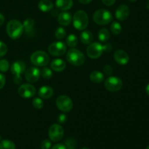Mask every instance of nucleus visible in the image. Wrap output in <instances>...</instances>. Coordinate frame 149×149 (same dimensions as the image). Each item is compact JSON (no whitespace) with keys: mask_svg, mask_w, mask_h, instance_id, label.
I'll use <instances>...</instances> for the list:
<instances>
[{"mask_svg":"<svg viewBox=\"0 0 149 149\" xmlns=\"http://www.w3.org/2000/svg\"><path fill=\"white\" fill-rule=\"evenodd\" d=\"M41 76V71L37 67H31L25 74V78L28 82L35 83L39 80Z\"/></svg>","mask_w":149,"mask_h":149,"instance_id":"obj_13","label":"nucleus"},{"mask_svg":"<svg viewBox=\"0 0 149 149\" xmlns=\"http://www.w3.org/2000/svg\"><path fill=\"white\" fill-rule=\"evenodd\" d=\"M48 135L50 141L53 142H58L62 140L64 135V130L61 125L54 124L51 125L48 131Z\"/></svg>","mask_w":149,"mask_h":149,"instance_id":"obj_8","label":"nucleus"},{"mask_svg":"<svg viewBox=\"0 0 149 149\" xmlns=\"http://www.w3.org/2000/svg\"><path fill=\"white\" fill-rule=\"evenodd\" d=\"M103 52V45L98 42L90 44L87 48V56L92 59H97V58H100Z\"/></svg>","mask_w":149,"mask_h":149,"instance_id":"obj_10","label":"nucleus"},{"mask_svg":"<svg viewBox=\"0 0 149 149\" xmlns=\"http://www.w3.org/2000/svg\"><path fill=\"white\" fill-rule=\"evenodd\" d=\"M64 145L66 147V149H76L77 143L74 138H68L65 141V144Z\"/></svg>","mask_w":149,"mask_h":149,"instance_id":"obj_28","label":"nucleus"},{"mask_svg":"<svg viewBox=\"0 0 149 149\" xmlns=\"http://www.w3.org/2000/svg\"><path fill=\"white\" fill-rule=\"evenodd\" d=\"M146 7L147 9H148L149 10V0L146 1Z\"/></svg>","mask_w":149,"mask_h":149,"instance_id":"obj_45","label":"nucleus"},{"mask_svg":"<svg viewBox=\"0 0 149 149\" xmlns=\"http://www.w3.org/2000/svg\"><path fill=\"white\" fill-rule=\"evenodd\" d=\"M6 83V78L2 74H0V90L4 87Z\"/></svg>","mask_w":149,"mask_h":149,"instance_id":"obj_38","label":"nucleus"},{"mask_svg":"<svg viewBox=\"0 0 149 149\" xmlns=\"http://www.w3.org/2000/svg\"><path fill=\"white\" fill-rule=\"evenodd\" d=\"M4 20H5V18H4V15H3L1 13H0V26H1V25L4 24Z\"/></svg>","mask_w":149,"mask_h":149,"instance_id":"obj_41","label":"nucleus"},{"mask_svg":"<svg viewBox=\"0 0 149 149\" xmlns=\"http://www.w3.org/2000/svg\"><path fill=\"white\" fill-rule=\"evenodd\" d=\"M130 1V2H135V1H137V0H129Z\"/></svg>","mask_w":149,"mask_h":149,"instance_id":"obj_46","label":"nucleus"},{"mask_svg":"<svg viewBox=\"0 0 149 149\" xmlns=\"http://www.w3.org/2000/svg\"><path fill=\"white\" fill-rule=\"evenodd\" d=\"M74 26L79 31H83L89 23L88 15L84 10H77L72 17Z\"/></svg>","mask_w":149,"mask_h":149,"instance_id":"obj_2","label":"nucleus"},{"mask_svg":"<svg viewBox=\"0 0 149 149\" xmlns=\"http://www.w3.org/2000/svg\"><path fill=\"white\" fill-rule=\"evenodd\" d=\"M97 36H98V39L100 42H105L109 40V38H110V32L107 29L103 28L98 31Z\"/></svg>","mask_w":149,"mask_h":149,"instance_id":"obj_24","label":"nucleus"},{"mask_svg":"<svg viewBox=\"0 0 149 149\" xmlns=\"http://www.w3.org/2000/svg\"><path fill=\"white\" fill-rule=\"evenodd\" d=\"M66 51L67 45L63 42H55L48 47V52L53 56H62Z\"/></svg>","mask_w":149,"mask_h":149,"instance_id":"obj_9","label":"nucleus"},{"mask_svg":"<svg viewBox=\"0 0 149 149\" xmlns=\"http://www.w3.org/2000/svg\"><path fill=\"white\" fill-rule=\"evenodd\" d=\"M31 62L36 66H46L49 63V57L44 51L38 50L31 55Z\"/></svg>","mask_w":149,"mask_h":149,"instance_id":"obj_5","label":"nucleus"},{"mask_svg":"<svg viewBox=\"0 0 149 149\" xmlns=\"http://www.w3.org/2000/svg\"><path fill=\"white\" fill-rule=\"evenodd\" d=\"M36 90L32 84H23L18 88V94L23 98H31L36 95Z\"/></svg>","mask_w":149,"mask_h":149,"instance_id":"obj_12","label":"nucleus"},{"mask_svg":"<svg viewBox=\"0 0 149 149\" xmlns=\"http://www.w3.org/2000/svg\"><path fill=\"white\" fill-rule=\"evenodd\" d=\"M54 4L51 0H41L38 4L39 10L44 13L49 12L53 9Z\"/></svg>","mask_w":149,"mask_h":149,"instance_id":"obj_21","label":"nucleus"},{"mask_svg":"<svg viewBox=\"0 0 149 149\" xmlns=\"http://www.w3.org/2000/svg\"><path fill=\"white\" fill-rule=\"evenodd\" d=\"M90 79L91 80L92 82L98 84V83L102 82L103 81V79H104V76H103V73H101L100 71H94L90 74Z\"/></svg>","mask_w":149,"mask_h":149,"instance_id":"obj_23","label":"nucleus"},{"mask_svg":"<svg viewBox=\"0 0 149 149\" xmlns=\"http://www.w3.org/2000/svg\"><path fill=\"white\" fill-rule=\"evenodd\" d=\"M7 35L13 39H17L22 36L23 32V24L17 20H10L6 27Z\"/></svg>","mask_w":149,"mask_h":149,"instance_id":"obj_1","label":"nucleus"},{"mask_svg":"<svg viewBox=\"0 0 149 149\" xmlns=\"http://www.w3.org/2000/svg\"><path fill=\"white\" fill-rule=\"evenodd\" d=\"M53 89L49 86H42L39 90L38 94L41 98L49 99L53 95Z\"/></svg>","mask_w":149,"mask_h":149,"instance_id":"obj_18","label":"nucleus"},{"mask_svg":"<svg viewBox=\"0 0 149 149\" xmlns=\"http://www.w3.org/2000/svg\"><path fill=\"white\" fill-rule=\"evenodd\" d=\"M51 149H66V147H65V146L64 144L58 143L53 146V147H52Z\"/></svg>","mask_w":149,"mask_h":149,"instance_id":"obj_40","label":"nucleus"},{"mask_svg":"<svg viewBox=\"0 0 149 149\" xmlns=\"http://www.w3.org/2000/svg\"><path fill=\"white\" fill-rule=\"evenodd\" d=\"M102 2L106 6H112L115 3L116 0H101Z\"/></svg>","mask_w":149,"mask_h":149,"instance_id":"obj_39","label":"nucleus"},{"mask_svg":"<svg viewBox=\"0 0 149 149\" xmlns=\"http://www.w3.org/2000/svg\"><path fill=\"white\" fill-rule=\"evenodd\" d=\"M12 74L14 75V82L15 84H19L22 81L21 74L26 70V64L23 61H15L10 67Z\"/></svg>","mask_w":149,"mask_h":149,"instance_id":"obj_6","label":"nucleus"},{"mask_svg":"<svg viewBox=\"0 0 149 149\" xmlns=\"http://www.w3.org/2000/svg\"><path fill=\"white\" fill-rule=\"evenodd\" d=\"M41 76L45 79H49L52 77V71L50 68L47 67H45L41 71Z\"/></svg>","mask_w":149,"mask_h":149,"instance_id":"obj_30","label":"nucleus"},{"mask_svg":"<svg viewBox=\"0 0 149 149\" xmlns=\"http://www.w3.org/2000/svg\"><path fill=\"white\" fill-rule=\"evenodd\" d=\"M0 149H15V145L13 141L3 140L0 141Z\"/></svg>","mask_w":149,"mask_h":149,"instance_id":"obj_26","label":"nucleus"},{"mask_svg":"<svg viewBox=\"0 0 149 149\" xmlns=\"http://www.w3.org/2000/svg\"><path fill=\"white\" fill-rule=\"evenodd\" d=\"M1 135H0V141H1Z\"/></svg>","mask_w":149,"mask_h":149,"instance_id":"obj_48","label":"nucleus"},{"mask_svg":"<svg viewBox=\"0 0 149 149\" xmlns=\"http://www.w3.org/2000/svg\"><path fill=\"white\" fill-rule=\"evenodd\" d=\"M50 66L53 71H57V72H61L65 70V67H66V63L62 59H55L51 62Z\"/></svg>","mask_w":149,"mask_h":149,"instance_id":"obj_19","label":"nucleus"},{"mask_svg":"<svg viewBox=\"0 0 149 149\" xmlns=\"http://www.w3.org/2000/svg\"><path fill=\"white\" fill-rule=\"evenodd\" d=\"M58 123L60 124H65L67 121V116L64 113H60L57 117Z\"/></svg>","mask_w":149,"mask_h":149,"instance_id":"obj_35","label":"nucleus"},{"mask_svg":"<svg viewBox=\"0 0 149 149\" xmlns=\"http://www.w3.org/2000/svg\"><path fill=\"white\" fill-rule=\"evenodd\" d=\"M66 60L71 65L80 66L85 62V56L79 49L72 48L67 52Z\"/></svg>","mask_w":149,"mask_h":149,"instance_id":"obj_3","label":"nucleus"},{"mask_svg":"<svg viewBox=\"0 0 149 149\" xmlns=\"http://www.w3.org/2000/svg\"><path fill=\"white\" fill-rule=\"evenodd\" d=\"M33 106L36 109H41L44 106V102L41 97H34L32 100Z\"/></svg>","mask_w":149,"mask_h":149,"instance_id":"obj_31","label":"nucleus"},{"mask_svg":"<svg viewBox=\"0 0 149 149\" xmlns=\"http://www.w3.org/2000/svg\"><path fill=\"white\" fill-rule=\"evenodd\" d=\"M58 20L59 24L61 26H67L72 21V15L70 13L63 11L58 15Z\"/></svg>","mask_w":149,"mask_h":149,"instance_id":"obj_17","label":"nucleus"},{"mask_svg":"<svg viewBox=\"0 0 149 149\" xmlns=\"http://www.w3.org/2000/svg\"><path fill=\"white\" fill-rule=\"evenodd\" d=\"M55 5L59 10L66 11L72 7L73 0H56Z\"/></svg>","mask_w":149,"mask_h":149,"instance_id":"obj_20","label":"nucleus"},{"mask_svg":"<svg viewBox=\"0 0 149 149\" xmlns=\"http://www.w3.org/2000/svg\"><path fill=\"white\" fill-rule=\"evenodd\" d=\"M81 149H90V148H87V147H84V148H82Z\"/></svg>","mask_w":149,"mask_h":149,"instance_id":"obj_47","label":"nucleus"},{"mask_svg":"<svg viewBox=\"0 0 149 149\" xmlns=\"http://www.w3.org/2000/svg\"><path fill=\"white\" fill-rule=\"evenodd\" d=\"M146 149H149V146H148V147H147V148H146Z\"/></svg>","mask_w":149,"mask_h":149,"instance_id":"obj_49","label":"nucleus"},{"mask_svg":"<svg viewBox=\"0 0 149 149\" xmlns=\"http://www.w3.org/2000/svg\"><path fill=\"white\" fill-rule=\"evenodd\" d=\"M113 58L119 65H126L130 61L129 55L123 49H117L115 51L113 54Z\"/></svg>","mask_w":149,"mask_h":149,"instance_id":"obj_14","label":"nucleus"},{"mask_svg":"<svg viewBox=\"0 0 149 149\" xmlns=\"http://www.w3.org/2000/svg\"><path fill=\"white\" fill-rule=\"evenodd\" d=\"M10 68V63L7 60H1L0 61V71L6 72Z\"/></svg>","mask_w":149,"mask_h":149,"instance_id":"obj_32","label":"nucleus"},{"mask_svg":"<svg viewBox=\"0 0 149 149\" xmlns=\"http://www.w3.org/2000/svg\"><path fill=\"white\" fill-rule=\"evenodd\" d=\"M123 82L120 78L117 77H109L105 81V87L111 93L118 92L122 88Z\"/></svg>","mask_w":149,"mask_h":149,"instance_id":"obj_7","label":"nucleus"},{"mask_svg":"<svg viewBox=\"0 0 149 149\" xmlns=\"http://www.w3.org/2000/svg\"><path fill=\"white\" fill-rule=\"evenodd\" d=\"M103 72L106 75H111L113 73V68L110 65H106L103 67Z\"/></svg>","mask_w":149,"mask_h":149,"instance_id":"obj_36","label":"nucleus"},{"mask_svg":"<svg viewBox=\"0 0 149 149\" xmlns=\"http://www.w3.org/2000/svg\"><path fill=\"white\" fill-rule=\"evenodd\" d=\"M78 45V38L74 34H70L66 38V45L70 47H74Z\"/></svg>","mask_w":149,"mask_h":149,"instance_id":"obj_25","label":"nucleus"},{"mask_svg":"<svg viewBox=\"0 0 149 149\" xmlns=\"http://www.w3.org/2000/svg\"><path fill=\"white\" fill-rule=\"evenodd\" d=\"M7 52V47L4 42L0 41V57L4 56Z\"/></svg>","mask_w":149,"mask_h":149,"instance_id":"obj_34","label":"nucleus"},{"mask_svg":"<svg viewBox=\"0 0 149 149\" xmlns=\"http://www.w3.org/2000/svg\"><path fill=\"white\" fill-rule=\"evenodd\" d=\"M113 20V15L108 10L100 9L95 12L93 14V20L96 24L100 26H105L111 23Z\"/></svg>","mask_w":149,"mask_h":149,"instance_id":"obj_4","label":"nucleus"},{"mask_svg":"<svg viewBox=\"0 0 149 149\" xmlns=\"http://www.w3.org/2000/svg\"><path fill=\"white\" fill-rule=\"evenodd\" d=\"M56 106L63 112H69L73 109V101L68 96L61 95L57 98Z\"/></svg>","mask_w":149,"mask_h":149,"instance_id":"obj_11","label":"nucleus"},{"mask_svg":"<svg viewBox=\"0 0 149 149\" xmlns=\"http://www.w3.org/2000/svg\"><path fill=\"white\" fill-rule=\"evenodd\" d=\"M51 141L49 140H44L41 142L40 143V147L42 149H49L51 148Z\"/></svg>","mask_w":149,"mask_h":149,"instance_id":"obj_33","label":"nucleus"},{"mask_svg":"<svg viewBox=\"0 0 149 149\" xmlns=\"http://www.w3.org/2000/svg\"><path fill=\"white\" fill-rule=\"evenodd\" d=\"M34 20L31 18H27L24 20L23 23V31H25L26 36L29 38H31L35 34L34 29Z\"/></svg>","mask_w":149,"mask_h":149,"instance_id":"obj_15","label":"nucleus"},{"mask_svg":"<svg viewBox=\"0 0 149 149\" xmlns=\"http://www.w3.org/2000/svg\"><path fill=\"white\" fill-rule=\"evenodd\" d=\"M111 31L114 35H119L122 31V26L119 22L114 21L111 25Z\"/></svg>","mask_w":149,"mask_h":149,"instance_id":"obj_27","label":"nucleus"},{"mask_svg":"<svg viewBox=\"0 0 149 149\" xmlns=\"http://www.w3.org/2000/svg\"><path fill=\"white\" fill-rule=\"evenodd\" d=\"M146 93L149 95V84L146 86Z\"/></svg>","mask_w":149,"mask_h":149,"instance_id":"obj_44","label":"nucleus"},{"mask_svg":"<svg viewBox=\"0 0 149 149\" xmlns=\"http://www.w3.org/2000/svg\"><path fill=\"white\" fill-rule=\"evenodd\" d=\"M78 1L83 4H90L93 0H78Z\"/></svg>","mask_w":149,"mask_h":149,"instance_id":"obj_42","label":"nucleus"},{"mask_svg":"<svg viewBox=\"0 0 149 149\" xmlns=\"http://www.w3.org/2000/svg\"><path fill=\"white\" fill-rule=\"evenodd\" d=\"M65 35H66V31L65 30V29L63 27H58V29L55 30V36L59 40L64 39L65 37Z\"/></svg>","mask_w":149,"mask_h":149,"instance_id":"obj_29","label":"nucleus"},{"mask_svg":"<svg viewBox=\"0 0 149 149\" xmlns=\"http://www.w3.org/2000/svg\"><path fill=\"white\" fill-rule=\"evenodd\" d=\"M52 15L53 17H56L57 15H58V10H54L52 12Z\"/></svg>","mask_w":149,"mask_h":149,"instance_id":"obj_43","label":"nucleus"},{"mask_svg":"<svg viewBox=\"0 0 149 149\" xmlns=\"http://www.w3.org/2000/svg\"><path fill=\"white\" fill-rule=\"evenodd\" d=\"M130 15V8L126 4H122L117 7L115 13L116 19L120 21H124Z\"/></svg>","mask_w":149,"mask_h":149,"instance_id":"obj_16","label":"nucleus"},{"mask_svg":"<svg viewBox=\"0 0 149 149\" xmlns=\"http://www.w3.org/2000/svg\"><path fill=\"white\" fill-rule=\"evenodd\" d=\"M80 40L84 45H90L93 41V35L90 31H84L80 35Z\"/></svg>","mask_w":149,"mask_h":149,"instance_id":"obj_22","label":"nucleus"},{"mask_svg":"<svg viewBox=\"0 0 149 149\" xmlns=\"http://www.w3.org/2000/svg\"><path fill=\"white\" fill-rule=\"evenodd\" d=\"M103 52H111L113 49V46H112L111 44H106L103 46Z\"/></svg>","mask_w":149,"mask_h":149,"instance_id":"obj_37","label":"nucleus"}]
</instances>
